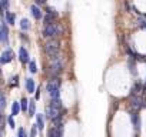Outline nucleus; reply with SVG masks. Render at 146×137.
<instances>
[{
    "instance_id": "obj_1",
    "label": "nucleus",
    "mask_w": 146,
    "mask_h": 137,
    "mask_svg": "<svg viewBox=\"0 0 146 137\" xmlns=\"http://www.w3.org/2000/svg\"><path fill=\"white\" fill-rule=\"evenodd\" d=\"M43 50H44L46 56H49L50 59H53V57L59 56V53H60V41L57 39H49L44 43Z\"/></svg>"
},
{
    "instance_id": "obj_2",
    "label": "nucleus",
    "mask_w": 146,
    "mask_h": 137,
    "mask_svg": "<svg viewBox=\"0 0 146 137\" xmlns=\"http://www.w3.org/2000/svg\"><path fill=\"white\" fill-rule=\"evenodd\" d=\"M63 68H64V61H63V59L60 57V54L56 56V57H53V59H50L49 72H50V74H52L53 77H57V76L63 72Z\"/></svg>"
},
{
    "instance_id": "obj_3",
    "label": "nucleus",
    "mask_w": 146,
    "mask_h": 137,
    "mask_svg": "<svg viewBox=\"0 0 146 137\" xmlns=\"http://www.w3.org/2000/svg\"><path fill=\"white\" fill-rule=\"evenodd\" d=\"M62 32H63V29H62V26L59 24V23H52V24H49V26H44L43 27V36L44 37H49V39H56L57 36H60L62 34Z\"/></svg>"
},
{
    "instance_id": "obj_4",
    "label": "nucleus",
    "mask_w": 146,
    "mask_h": 137,
    "mask_svg": "<svg viewBox=\"0 0 146 137\" xmlns=\"http://www.w3.org/2000/svg\"><path fill=\"white\" fill-rule=\"evenodd\" d=\"M60 79L59 77H53L49 83H47V92L52 97V100H57L60 97Z\"/></svg>"
},
{
    "instance_id": "obj_5",
    "label": "nucleus",
    "mask_w": 146,
    "mask_h": 137,
    "mask_svg": "<svg viewBox=\"0 0 146 137\" xmlns=\"http://www.w3.org/2000/svg\"><path fill=\"white\" fill-rule=\"evenodd\" d=\"M63 109H57V107H53V106H47L46 107V117L49 119V120H52V121H54L56 119H59V117H63Z\"/></svg>"
},
{
    "instance_id": "obj_6",
    "label": "nucleus",
    "mask_w": 146,
    "mask_h": 137,
    "mask_svg": "<svg viewBox=\"0 0 146 137\" xmlns=\"http://www.w3.org/2000/svg\"><path fill=\"white\" fill-rule=\"evenodd\" d=\"M63 136V124L53 126L47 131V137H62Z\"/></svg>"
},
{
    "instance_id": "obj_7",
    "label": "nucleus",
    "mask_w": 146,
    "mask_h": 137,
    "mask_svg": "<svg viewBox=\"0 0 146 137\" xmlns=\"http://www.w3.org/2000/svg\"><path fill=\"white\" fill-rule=\"evenodd\" d=\"M13 57H15V54H13V51L9 49V50H6V51L2 53V57H0V63H2V64L10 63V61L13 60Z\"/></svg>"
},
{
    "instance_id": "obj_8",
    "label": "nucleus",
    "mask_w": 146,
    "mask_h": 137,
    "mask_svg": "<svg viewBox=\"0 0 146 137\" xmlns=\"http://www.w3.org/2000/svg\"><path fill=\"white\" fill-rule=\"evenodd\" d=\"M142 89H143V84H142V83H139V82H136V83H135V86H133V87H132V90H130V97L139 96V94L142 93Z\"/></svg>"
},
{
    "instance_id": "obj_9",
    "label": "nucleus",
    "mask_w": 146,
    "mask_h": 137,
    "mask_svg": "<svg viewBox=\"0 0 146 137\" xmlns=\"http://www.w3.org/2000/svg\"><path fill=\"white\" fill-rule=\"evenodd\" d=\"M30 10H32V14H33V17H35L36 20H40V19H42V10H40L36 5H32V6H30Z\"/></svg>"
},
{
    "instance_id": "obj_10",
    "label": "nucleus",
    "mask_w": 146,
    "mask_h": 137,
    "mask_svg": "<svg viewBox=\"0 0 146 137\" xmlns=\"http://www.w3.org/2000/svg\"><path fill=\"white\" fill-rule=\"evenodd\" d=\"M0 41H2V43H6V44H7V41H9L6 26H2V29H0Z\"/></svg>"
},
{
    "instance_id": "obj_11",
    "label": "nucleus",
    "mask_w": 146,
    "mask_h": 137,
    "mask_svg": "<svg viewBox=\"0 0 146 137\" xmlns=\"http://www.w3.org/2000/svg\"><path fill=\"white\" fill-rule=\"evenodd\" d=\"M132 99V106L135 107V109H140L143 104H142V101H143V99L140 97V96H135V97H130Z\"/></svg>"
},
{
    "instance_id": "obj_12",
    "label": "nucleus",
    "mask_w": 146,
    "mask_h": 137,
    "mask_svg": "<svg viewBox=\"0 0 146 137\" xmlns=\"http://www.w3.org/2000/svg\"><path fill=\"white\" fill-rule=\"evenodd\" d=\"M19 56H20L22 63H29V54H27V51H26L25 47H20V50H19Z\"/></svg>"
},
{
    "instance_id": "obj_13",
    "label": "nucleus",
    "mask_w": 146,
    "mask_h": 137,
    "mask_svg": "<svg viewBox=\"0 0 146 137\" xmlns=\"http://www.w3.org/2000/svg\"><path fill=\"white\" fill-rule=\"evenodd\" d=\"M36 117H37V123H36V127H37V130H43V127H44V117H43V114L42 113H39V114H36Z\"/></svg>"
},
{
    "instance_id": "obj_14",
    "label": "nucleus",
    "mask_w": 146,
    "mask_h": 137,
    "mask_svg": "<svg viewBox=\"0 0 146 137\" xmlns=\"http://www.w3.org/2000/svg\"><path fill=\"white\" fill-rule=\"evenodd\" d=\"M132 121H133V124H135V128L139 130V128H140V117H139V114H137L136 111L132 113Z\"/></svg>"
},
{
    "instance_id": "obj_15",
    "label": "nucleus",
    "mask_w": 146,
    "mask_h": 137,
    "mask_svg": "<svg viewBox=\"0 0 146 137\" xmlns=\"http://www.w3.org/2000/svg\"><path fill=\"white\" fill-rule=\"evenodd\" d=\"M57 17L56 16H53V14H46L44 17H43V23H44V26H49V24H52V23H54V20H56Z\"/></svg>"
},
{
    "instance_id": "obj_16",
    "label": "nucleus",
    "mask_w": 146,
    "mask_h": 137,
    "mask_svg": "<svg viewBox=\"0 0 146 137\" xmlns=\"http://www.w3.org/2000/svg\"><path fill=\"white\" fill-rule=\"evenodd\" d=\"M26 89H27V92H29V93L36 92V87H35V80H33V79H27V80H26Z\"/></svg>"
},
{
    "instance_id": "obj_17",
    "label": "nucleus",
    "mask_w": 146,
    "mask_h": 137,
    "mask_svg": "<svg viewBox=\"0 0 146 137\" xmlns=\"http://www.w3.org/2000/svg\"><path fill=\"white\" fill-rule=\"evenodd\" d=\"M35 111H36V103H35V100H30L29 107H27V113H29V116H35Z\"/></svg>"
},
{
    "instance_id": "obj_18",
    "label": "nucleus",
    "mask_w": 146,
    "mask_h": 137,
    "mask_svg": "<svg viewBox=\"0 0 146 137\" xmlns=\"http://www.w3.org/2000/svg\"><path fill=\"white\" fill-rule=\"evenodd\" d=\"M19 111H20V106H19V103H17V101H15V103H13V106H12V116H17V114H19Z\"/></svg>"
},
{
    "instance_id": "obj_19",
    "label": "nucleus",
    "mask_w": 146,
    "mask_h": 137,
    "mask_svg": "<svg viewBox=\"0 0 146 137\" xmlns=\"http://www.w3.org/2000/svg\"><path fill=\"white\" fill-rule=\"evenodd\" d=\"M20 27H22L23 30H29V29H30V22H29L27 19H22V22H20Z\"/></svg>"
},
{
    "instance_id": "obj_20",
    "label": "nucleus",
    "mask_w": 146,
    "mask_h": 137,
    "mask_svg": "<svg viewBox=\"0 0 146 137\" xmlns=\"http://www.w3.org/2000/svg\"><path fill=\"white\" fill-rule=\"evenodd\" d=\"M29 70L30 73H37V66H36V61H29Z\"/></svg>"
},
{
    "instance_id": "obj_21",
    "label": "nucleus",
    "mask_w": 146,
    "mask_h": 137,
    "mask_svg": "<svg viewBox=\"0 0 146 137\" xmlns=\"http://www.w3.org/2000/svg\"><path fill=\"white\" fill-rule=\"evenodd\" d=\"M6 20L9 22V24L13 26V24H15V14H12L10 12H7V13H6Z\"/></svg>"
},
{
    "instance_id": "obj_22",
    "label": "nucleus",
    "mask_w": 146,
    "mask_h": 137,
    "mask_svg": "<svg viewBox=\"0 0 146 137\" xmlns=\"http://www.w3.org/2000/svg\"><path fill=\"white\" fill-rule=\"evenodd\" d=\"M27 107H29V101H27V99H22L20 100V109L22 110H27Z\"/></svg>"
},
{
    "instance_id": "obj_23",
    "label": "nucleus",
    "mask_w": 146,
    "mask_h": 137,
    "mask_svg": "<svg viewBox=\"0 0 146 137\" xmlns=\"http://www.w3.org/2000/svg\"><path fill=\"white\" fill-rule=\"evenodd\" d=\"M46 13H47V14H53V16H56V17L59 16V13H57L54 9H52V7H46Z\"/></svg>"
},
{
    "instance_id": "obj_24",
    "label": "nucleus",
    "mask_w": 146,
    "mask_h": 137,
    "mask_svg": "<svg viewBox=\"0 0 146 137\" xmlns=\"http://www.w3.org/2000/svg\"><path fill=\"white\" fill-rule=\"evenodd\" d=\"M7 121H9L10 127H12V128H15V121H13V116H9V117H7Z\"/></svg>"
},
{
    "instance_id": "obj_25",
    "label": "nucleus",
    "mask_w": 146,
    "mask_h": 137,
    "mask_svg": "<svg viewBox=\"0 0 146 137\" xmlns=\"http://www.w3.org/2000/svg\"><path fill=\"white\" fill-rule=\"evenodd\" d=\"M3 124H5V117L2 114V110H0V128H3Z\"/></svg>"
},
{
    "instance_id": "obj_26",
    "label": "nucleus",
    "mask_w": 146,
    "mask_h": 137,
    "mask_svg": "<svg viewBox=\"0 0 146 137\" xmlns=\"http://www.w3.org/2000/svg\"><path fill=\"white\" fill-rule=\"evenodd\" d=\"M36 133H37V127H36V124L32 127V133H30V137H35L36 136Z\"/></svg>"
},
{
    "instance_id": "obj_27",
    "label": "nucleus",
    "mask_w": 146,
    "mask_h": 137,
    "mask_svg": "<svg viewBox=\"0 0 146 137\" xmlns=\"http://www.w3.org/2000/svg\"><path fill=\"white\" fill-rule=\"evenodd\" d=\"M0 7H9V2H0Z\"/></svg>"
},
{
    "instance_id": "obj_28",
    "label": "nucleus",
    "mask_w": 146,
    "mask_h": 137,
    "mask_svg": "<svg viewBox=\"0 0 146 137\" xmlns=\"http://www.w3.org/2000/svg\"><path fill=\"white\" fill-rule=\"evenodd\" d=\"M16 80H17V76H15V77L12 79V82H10V86H12V87H13V86H16V83H17Z\"/></svg>"
},
{
    "instance_id": "obj_29",
    "label": "nucleus",
    "mask_w": 146,
    "mask_h": 137,
    "mask_svg": "<svg viewBox=\"0 0 146 137\" xmlns=\"http://www.w3.org/2000/svg\"><path fill=\"white\" fill-rule=\"evenodd\" d=\"M17 137H26V136H25V130H23V128H19V134H17Z\"/></svg>"
},
{
    "instance_id": "obj_30",
    "label": "nucleus",
    "mask_w": 146,
    "mask_h": 137,
    "mask_svg": "<svg viewBox=\"0 0 146 137\" xmlns=\"http://www.w3.org/2000/svg\"><path fill=\"white\" fill-rule=\"evenodd\" d=\"M129 66H130V72H132L133 74H136V70H135V64L130 61V64H129Z\"/></svg>"
},
{
    "instance_id": "obj_31",
    "label": "nucleus",
    "mask_w": 146,
    "mask_h": 137,
    "mask_svg": "<svg viewBox=\"0 0 146 137\" xmlns=\"http://www.w3.org/2000/svg\"><path fill=\"white\" fill-rule=\"evenodd\" d=\"M40 92H42V89H37V90H36V100L40 99Z\"/></svg>"
},
{
    "instance_id": "obj_32",
    "label": "nucleus",
    "mask_w": 146,
    "mask_h": 137,
    "mask_svg": "<svg viewBox=\"0 0 146 137\" xmlns=\"http://www.w3.org/2000/svg\"><path fill=\"white\" fill-rule=\"evenodd\" d=\"M142 96L146 97V83H145V86H143V89H142Z\"/></svg>"
},
{
    "instance_id": "obj_33",
    "label": "nucleus",
    "mask_w": 146,
    "mask_h": 137,
    "mask_svg": "<svg viewBox=\"0 0 146 137\" xmlns=\"http://www.w3.org/2000/svg\"><path fill=\"white\" fill-rule=\"evenodd\" d=\"M5 99V94H3V92H2V89H0V100H3Z\"/></svg>"
},
{
    "instance_id": "obj_34",
    "label": "nucleus",
    "mask_w": 146,
    "mask_h": 137,
    "mask_svg": "<svg viewBox=\"0 0 146 137\" xmlns=\"http://www.w3.org/2000/svg\"><path fill=\"white\" fill-rule=\"evenodd\" d=\"M36 5H44V2H43V0H37Z\"/></svg>"
},
{
    "instance_id": "obj_35",
    "label": "nucleus",
    "mask_w": 146,
    "mask_h": 137,
    "mask_svg": "<svg viewBox=\"0 0 146 137\" xmlns=\"http://www.w3.org/2000/svg\"><path fill=\"white\" fill-rule=\"evenodd\" d=\"M0 13H2V7H0Z\"/></svg>"
},
{
    "instance_id": "obj_36",
    "label": "nucleus",
    "mask_w": 146,
    "mask_h": 137,
    "mask_svg": "<svg viewBox=\"0 0 146 137\" xmlns=\"http://www.w3.org/2000/svg\"><path fill=\"white\" fill-rule=\"evenodd\" d=\"M0 76H2V70H0Z\"/></svg>"
},
{
    "instance_id": "obj_37",
    "label": "nucleus",
    "mask_w": 146,
    "mask_h": 137,
    "mask_svg": "<svg viewBox=\"0 0 146 137\" xmlns=\"http://www.w3.org/2000/svg\"><path fill=\"white\" fill-rule=\"evenodd\" d=\"M0 27H2V24H0Z\"/></svg>"
}]
</instances>
